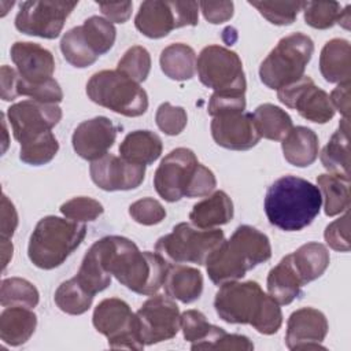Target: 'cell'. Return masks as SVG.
<instances>
[{"mask_svg": "<svg viewBox=\"0 0 351 351\" xmlns=\"http://www.w3.org/2000/svg\"><path fill=\"white\" fill-rule=\"evenodd\" d=\"M90 250L128 289L152 296L162 288L170 263L156 251H140L130 239L122 236H106L95 241Z\"/></svg>", "mask_w": 351, "mask_h": 351, "instance_id": "6da1fadb", "label": "cell"}, {"mask_svg": "<svg viewBox=\"0 0 351 351\" xmlns=\"http://www.w3.org/2000/svg\"><path fill=\"white\" fill-rule=\"evenodd\" d=\"M214 307L228 324H250L262 335H274L282 324L280 304L256 281H228L215 293Z\"/></svg>", "mask_w": 351, "mask_h": 351, "instance_id": "7a4b0ae2", "label": "cell"}, {"mask_svg": "<svg viewBox=\"0 0 351 351\" xmlns=\"http://www.w3.org/2000/svg\"><path fill=\"white\" fill-rule=\"evenodd\" d=\"M321 204L318 186L296 176L276 180L265 196L269 222L285 232H298L308 226L319 214Z\"/></svg>", "mask_w": 351, "mask_h": 351, "instance_id": "3957f363", "label": "cell"}, {"mask_svg": "<svg viewBox=\"0 0 351 351\" xmlns=\"http://www.w3.org/2000/svg\"><path fill=\"white\" fill-rule=\"evenodd\" d=\"M270 256L269 237L250 225H240L229 240H223L211 252L206 269L210 280L221 285L243 278L248 270L269 261Z\"/></svg>", "mask_w": 351, "mask_h": 351, "instance_id": "277c9868", "label": "cell"}, {"mask_svg": "<svg viewBox=\"0 0 351 351\" xmlns=\"http://www.w3.org/2000/svg\"><path fill=\"white\" fill-rule=\"evenodd\" d=\"M86 226L82 222L55 215L41 218L30 234L27 256L38 269L60 266L82 243Z\"/></svg>", "mask_w": 351, "mask_h": 351, "instance_id": "5b68a950", "label": "cell"}, {"mask_svg": "<svg viewBox=\"0 0 351 351\" xmlns=\"http://www.w3.org/2000/svg\"><path fill=\"white\" fill-rule=\"evenodd\" d=\"M314 53L313 40L300 33L282 37L259 66L261 81L270 89H281L304 75Z\"/></svg>", "mask_w": 351, "mask_h": 351, "instance_id": "8992f818", "label": "cell"}, {"mask_svg": "<svg viewBox=\"0 0 351 351\" xmlns=\"http://www.w3.org/2000/svg\"><path fill=\"white\" fill-rule=\"evenodd\" d=\"M88 97L117 114L140 117L148 108L147 92L118 70H101L86 82Z\"/></svg>", "mask_w": 351, "mask_h": 351, "instance_id": "52a82bcc", "label": "cell"}, {"mask_svg": "<svg viewBox=\"0 0 351 351\" xmlns=\"http://www.w3.org/2000/svg\"><path fill=\"white\" fill-rule=\"evenodd\" d=\"M225 240L221 229H200L195 225L181 222L173 232L158 239L155 251L169 263L206 265L211 252Z\"/></svg>", "mask_w": 351, "mask_h": 351, "instance_id": "ba28073f", "label": "cell"}, {"mask_svg": "<svg viewBox=\"0 0 351 351\" xmlns=\"http://www.w3.org/2000/svg\"><path fill=\"white\" fill-rule=\"evenodd\" d=\"M197 22V1H143L134 18L136 29L148 38H162L174 29L196 26Z\"/></svg>", "mask_w": 351, "mask_h": 351, "instance_id": "9c48e42d", "label": "cell"}, {"mask_svg": "<svg viewBox=\"0 0 351 351\" xmlns=\"http://www.w3.org/2000/svg\"><path fill=\"white\" fill-rule=\"evenodd\" d=\"M92 324L99 333L107 337L110 348L137 351L144 348L138 333L137 317L130 306L119 298L101 300L95 307Z\"/></svg>", "mask_w": 351, "mask_h": 351, "instance_id": "30bf717a", "label": "cell"}, {"mask_svg": "<svg viewBox=\"0 0 351 351\" xmlns=\"http://www.w3.org/2000/svg\"><path fill=\"white\" fill-rule=\"evenodd\" d=\"M200 82L214 92L245 93L247 81L240 56L222 45L204 47L196 62Z\"/></svg>", "mask_w": 351, "mask_h": 351, "instance_id": "8fae6325", "label": "cell"}, {"mask_svg": "<svg viewBox=\"0 0 351 351\" xmlns=\"http://www.w3.org/2000/svg\"><path fill=\"white\" fill-rule=\"evenodd\" d=\"M77 4L78 1L64 0L25 1L15 16V27L27 36L48 40L56 38Z\"/></svg>", "mask_w": 351, "mask_h": 351, "instance_id": "7c38bea8", "label": "cell"}, {"mask_svg": "<svg viewBox=\"0 0 351 351\" xmlns=\"http://www.w3.org/2000/svg\"><path fill=\"white\" fill-rule=\"evenodd\" d=\"M140 339L144 346H152L173 339L180 325V310L167 295H152L136 313Z\"/></svg>", "mask_w": 351, "mask_h": 351, "instance_id": "4fadbf2b", "label": "cell"}, {"mask_svg": "<svg viewBox=\"0 0 351 351\" xmlns=\"http://www.w3.org/2000/svg\"><path fill=\"white\" fill-rule=\"evenodd\" d=\"M197 165L199 160L192 149L180 147L170 151L154 174V186L158 195L170 203L182 199Z\"/></svg>", "mask_w": 351, "mask_h": 351, "instance_id": "5bb4252c", "label": "cell"}, {"mask_svg": "<svg viewBox=\"0 0 351 351\" xmlns=\"http://www.w3.org/2000/svg\"><path fill=\"white\" fill-rule=\"evenodd\" d=\"M277 97L284 106L296 110L307 121L326 123L335 117L329 95L318 88L308 75L278 89Z\"/></svg>", "mask_w": 351, "mask_h": 351, "instance_id": "9a60e30c", "label": "cell"}, {"mask_svg": "<svg viewBox=\"0 0 351 351\" xmlns=\"http://www.w3.org/2000/svg\"><path fill=\"white\" fill-rule=\"evenodd\" d=\"M7 117L15 140L22 144L56 126L62 119V108L58 104L29 99L12 104L7 110Z\"/></svg>", "mask_w": 351, "mask_h": 351, "instance_id": "2e32d148", "label": "cell"}, {"mask_svg": "<svg viewBox=\"0 0 351 351\" xmlns=\"http://www.w3.org/2000/svg\"><path fill=\"white\" fill-rule=\"evenodd\" d=\"M92 181L103 191H130L140 186L145 177V166L106 154L93 160L89 167Z\"/></svg>", "mask_w": 351, "mask_h": 351, "instance_id": "e0dca14e", "label": "cell"}, {"mask_svg": "<svg viewBox=\"0 0 351 351\" xmlns=\"http://www.w3.org/2000/svg\"><path fill=\"white\" fill-rule=\"evenodd\" d=\"M328 329V319L322 311L302 307L288 318L285 344L289 350H325L321 343L325 340Z\"/></svg>", "mask_w": 351, "mask_h": 351, "instance_id": "ac0fdd59", "label": "cell"}, {"mask_svg": "<svg viewBox=\"0 0 351 351\" xmlns=\"http://www.w3.org/2000/svg\"><path fill=\"white\" fill-rule=\"evenodd\" d=\"M211 136L219 147L232 151H247L261 140L252 114L250 112H232L214 117L211 121Z\"/></svg>", "mask_w": 351, "mask_h": 351, "instance_id": "d6986e66", "label": "cell"}, {"mask_svg": "<svg viewBox=\"0 0 351 351\" xmlns=\"http://www.w3.org/2000/svg\"><path fill=\"white\" fill-rule=\"evenodd\" d=\"M117 126L107 117H95L81 122L71 137L73 148L85 160H96L107 154L117 138Z\"/></svg>", "mask_w": 351, "mask_h": 351, "instance_id": "ffe728a7", "label": "cell"}, {"mask_svg": "<svg viewBox=\"0 0 351 351\" xmlns=\"http://www.w3.org/2000/svg\"><path fill=\"white\" fill-rule=\"evenodd\" d=\"M10 53L22 80L30 84H43L52 78L55 71L53 55L40 44L16 41Z\"/></svg>", "mask_w": 351, "mask_h": 351, "instance_id": "44dd1931", "label": "cell"}, {"mask_svg": "<svg viewBox=\"0 0 351 351\" xmlns=\"http://www.w3.org/2000/svg\"><path fill=\"white\" fill-rule=\"evenodd\" d=\"M162 287L169 298L182 303H192L203 292V276L195 267L182 263H170Z\"/></svg>", "mask_w": 351, "mask_h": 351, "instance_id": "7402d4cb", "label": "cell"}, {"mask_svg": "<svg viewBox=\"0 0 351 351\" xmlns=\"http://www.w3.org/2000/svg\"><path fill=\"white\" fill-rule=\"evenodd\" d=\"M285 160L296 167H307L318 158V136L306 126H293L281 140Z\"/></svg>", "mask_w": 351, "mask_h": 351, "instance_id": "603a6c76", "label": "cell"}, {"mask_svg": "<svg viewBox=\"0 0 351 351\" xmlns=\"http://www.w3.org/2000/svg\"><path fill=\"white\" fill-rule=\"evenodd\" d=\"M267 292L278 304H289L302 295L303 281L293 267L291 254L285 255L267 274Z\"/></svg>", "mask_w": 351, "mask_h": 351, "instance_id": "cb8c5ba5", "label": "cell"}, {"mask_svg": "<svg viewBox=\"0 0 351 351\" xmlns=\"http://www.w3.org/2000/svg\"><path fill=\"white\" fill-rule=\"evenodd\" d=\"M233 218L232 199L223 191H215L204 200L197 202L189 213L192 225L200 229H214Z\"/></svg>", "mask_w": 351, "mask_h": 351, "instance_id": "d4e9b609", "label": "cell"}, {"mask_svg": "<svg viewBox=\"0 0 351 351\" xmlns=\"http://www.w3.org/2000/svg\"><path fill=\"white\" fill-rule=\"evenodd\" d=\"M37 315L32 308L8 306L0 314V339L3 343L16 347L26 343L34 333Z\"/></svg>", "mask_w": 351, "mask_h": 351, "instance_id": "484cf974", "label": "cell"}, {"mask_svg": "<svg viewBox=\"0 0 351 351\" xmlns=\"http://www.w3.org/2000/svg\"><path fill=\"white\" fill-rule=\"evenodd\" d=\"M350 43L344 38L329 40L319 55V71L332 84L347 82L351 78Z\"/></svg>", "mask_w": 351, "mask_h": 351, "instance_id": "4316f807", "label": "cell"}, {"mask_svg": "<svg viewBox=\"0 0 351 351\" xmlns=\"http://www.w3.org/2000/svg\"><path fill=\"white\" fill-rule=\"evenodd\" d=\"M160 137L151 130H134L125 136L119 145L121 158L137 165H151L162 154Z\"/></svg>", "mask_w": 351, "mask_h": 351, "instance_id": "83f0119b", "label": "cell"}, {"mask_svg": "<svg viewBox=\"0 0 351 351\" xmlns=\"http://www.w3.org/2000/svg\"><path fill=\"white\" fill-rule=\"evenodd\" d=\"M291 259L303 284L321 277L330 262L328 248L317 241H310L300 245L295 252L291 254Z\"/></svg>", "mask_w": 351, "mask_h": 351, "instance_id": "f1b7e54d", "label": "cell"}, {"mask_svg": "<svg viewBox=\"0 0 351 351\" xmlns=\"http://www.w3.org/2000/svg\"><path fill=\"white\" fill-rule=\"evenodd\" d=\"M350 123L343 118L339 123V129L332 134L328 144L321 151V163L326 170L333 174H340L350 178Z\"/></svg>", "mask_w": 351, "mask_h": 351, "instance_id": "f546056e", "label": "cell"}, {"mask_svg": "<svg viewBox=\"0 0 351 351\" xmlns=\"http://www.w3.org/2000/svg\"><path fill=\"white\" fill-rule=\"evenodd\" d=\"M196 62L195 51L182 43L167 45L159 58L162 71L174 81L191 80L196 73Z\"/></svg>", "mask_w": 351, "mask_h": 351, "instance_id": "4dcf8cb0", "label": "cell"}, {"mask_svg": "<svg viewBox=\"0 0 351 351\" xmlns=\"http://www.w3.org/2000/svg\"><path fill=\"white\" fill-rule=\"evenodd\" d=\"M317 185L324 200V211L335 217L350 207V178L340 174L325 173L317 177Z\"/></svg>", "mask_w": 351, "mask_h": 351, "instance_id": "1f68e13d", "label": "cell"}, {"mask_svg": "<svg viewBox=\"0 0 351 351\" xmlns=\"http://www.w3.org/2000/svg\"><path fill=\"white\" fill-rule=\"evenodd\" d=\"M252 118L259 136L267 140H282L293 128L288 112L271 103L258 106L252 112Z\"/></svg>", "mask_w": 351, "mask_h": 351, "instance_id": "d6a6232c", "label": "cell"}, {"mask_svg": "<svg viewBox=\"0 0 351 351\" xmlns=\"http://www.w3.org/2000/svg\"><path fill=\"white\" fill-rule=\"evenodd\" d=\"M180 325L184 339L191 344V350H206V347L215 339L222 328L211 325L206 315L199 310H186L181 314Z\"/></svg>", "mask_w": 351, "mask_h": 351, "instance_id": "836d02e7", "label": "cell"}, {"mask_svg": "<svg viewBox=\"0 0 351 351\" xmlns=\"http://www.w3.org/2000/svg\"><path fill=\"white\" fill-rule=\"evenodd\" d=\"M60 51L64 59L77 69H85L99 59V55L86 41L82 26H75L63 34Z\"/></svg>", "mask_w": 351, "mask_h": 351, "instance_id": "e575fe53", "label": "cell"}, {"mask_svg": "<svg viewBox=\"0 0 351 351\" xmlns=\"http://www.w3.org/2000/svg\"><path fill=\"white\" fill-rule=\"evenodd\" d=\"M93 295H90L75 277L63 281L55 291L53 300L56 306L66 314L80 315L89 310L93 302Z\"/></svg>", "mask_w": 351, "mask_h": 351, "instance_id": "d590c367", "label": "cell"}, {"mask_svg": "<svg viewBox=\"0 0 351 351\" xmlns=\"http://www.w3.org/2000/svg\"><path fill=\"white\" fill-rule=\"evenodd\" d=\"M38 300L40 293L30 281L21 277H10L1 281L0 303L3 307L22 306L33 308L38 304Z\"/></svg>", "mask_w": 351, "mask_h": 351, "instance_id": "8d00e7d4", "label": "cell"}, {"mask_svg": "<svg viewBox=\"0 0 351 351\" xmlns=\"http://www.w3.org/2000/svg\"><path fill=\"white\" fill-rule=\"evenodd\" d=\"M59 151V143L53 133L45 132L21 144L19 159L32 166H41L51 162Z\"/></svg>", "mask_w": 351, "mask_h": 351, "instance_id": "74e56055", "label": "cell"}, {"mask_svg": "<svg viewBox=\"0 0 351 351\" xmlns=\"http://www.w3.org/2000/svg\"><path fill=\"white\" fill-rule=\"evenodd\" d=\"M74 277L93 296L104 291L111 284V274L101 266L100 261L90 248L85 254Z\"/></svg>", "mask_w": 351, "mask_h": 351, "instance_id": "f35d334b", "label": "cell"}, {"mask_svg": "<svg viewBox=\"0 0 351 351\" xmlns=\"http://www.w3.org/2000/svg\"><path fill=\"white\" fill-rule=\"evenodd\" d=\"M81 26L86 41L99 56L104 55L112 48L117 37V30L110 21L93 15L88 18Z\"/></svg>", "mask_w": 351, "mask_h": 351, "instance_id": "ab89813d", "label": "cell"}, {"mask_svg": "<svg viewBox=\"0 0 351 351\" xmlns=\"http://www.w3.org/2000/svg\"><path fill=\"white\" fill-rule=\"evenodd\" d=\"M270 23L285 26L295 22L299 11H303L304 1H248Z\"/></svg>", "mask_w": 351, "mask_h": 351, "instance_id": "60d3db41", "label": "cell"}, {"mask_svg": "<svg viewBox=\"0 0 351 351\" xmlns=\"http://www.w3.org/2000/svg\"><path fill=\"white\" fill-rule=\"evenodd\" d=\"M341 5L337 1H304V22L314 29H329L341 16Z\"/></svg>", "mask_w": 351, "mask_h": 351, "instance_id": "b9f144b4", "label": "cell"}, {"mask_svg": "<svg viewBox=\"0 0 351 351\" xmlns=\"http://www.w3.org/2000/svg\"><path fill=\"white\" fill-rule=\"evenodd\" d=\"M117 70L137 84L145 81L151 70L149 52L141 45L130 47L119 59Z\"/></svg>", "mask_w": 351, "mask_h": 351, "instance_id": "7bdbcfd3", "label": "cell"}, {"mask_svg": "<svg viewBox=\"0 0 351 351\" xmlns=\"http://www.w3.org/2000/svg\"><path fill=\"white\" fill-rule=\"evenodd\" d=\"M15 93L16 96H29L33 100L48 104H58L63 100L62 88L55 78H51L43 84H30L22 80L18 74Z\"/></svg>", "mask_w": 351, "mask_h": 351, "instance_id": "ee69618b", "label": "cell"}, {"mask_svg": "<svg viewBox=\"0 0 351 351\" xmlns=\"http://www.w3.org/2000/svg\"><path fill=\"white\" fill-rule=\"evenodd\" d=\"M103 211L104 208L101 203L86 196L73 197L60 206V213L66 218L77 222L95 221L97 217L103 214Z\"/></svg>", "mask_w": 351, "mask_h": 351, "instance_id": "f6af8a7d", "label": "cell"}, {"mask_svg": "<svg viewBox=\"0 0 351 351\" xmlns=\"http://www.w3.org/2000/svg\"><path fill=\"white\" fill-rule=\"evenodd\" d=\"M155 121L158 128L167 136L180 134L188 122L185 108L180 106H173L169 101L162 103L155 114Z\"/></svg>", "mask_w": 351, "mask_h": 351, "instance_id": "bcb514c9", "label": "cell"}, {"mask_svg": "<svg viewBox=\"0 0 351 351\" xmlns=\"http://www.w3.org/2000/svg\"><path fill=\"white\" fill-rule=\"evenodd\" d=\"M129 215L141 225L151 226L160 223L166 217L165 207L152 197H143L129 206Z\"/></svg>", "mask_w": 351, "mask_h": 351, "instance_id": "7dc6e473", "label": "cell"}, {"mask_svg": "<svg viewBox=\"0 0 351 351\" xmlns=\"http://www.w3.org/2000/svg\"><path fill=\"white\" fill-rule=\"evenodd\" d=\"M245 93L239 92H214L208 101L207 112L214 118L223 114L244 112Z\"/></svg>", "mask_w": 351, "mask_h": 351, "instance_id": "c3c4849f", "label": "cell"}, {"mask_svg": "<svg viewBox=\"0 0 351 351\" xmlns=\"http://www.w3.org/2000/svg\"><path fill=\"white\" fill-rule=\"evenodd\" d=\"M348 219H350V214L347 210L343 217H340L339 219H335L325 228V232H324L325 241L335 251H340V252L350 251Z\"/></svg>", "mask_w": 351, "mask_h": 351, "instance_id": "681fc988", "label": "cell"}, {"mask_svg": "<svg viewBox=\"0 0 351 351\" xmlns=\"http://www.w3.org/2000/svg\"><path fill=\"white\" fill-rule=\"evenodd\" d=\"M217 186V180L214 173L203 166L197 165L196 171L189 182V186L186 189L185 197H202V196H208Z\"/></svg>", "mask_w": 351, "mask_h": 351, "instance_id": "f907efd6", "label": "cell"}, {"mask_svg": "<svg viewBox=\"0 0 351 351\" xmlns=\"http://www.w3.org/2000/svg\"><path fill=\"white\" fill-rule=\"evenodd\" d=\"M199 8L206 21L218 25L233 16L234 4L232 1H200Z\"/></svg>", "mask_w": 351, "mask_h": 351, "instance_id": "816d5d0a", "label": "cell"}, {"mask_svg": "<svg viewBox=\"0 0 351 351\" xmlns=\"http://www.w3.org/2000/svg\"><path fill=\"white\" fill-rule=\"evenodd\" d=\"M207 350H241V351H251V350H254V344L244 335L226 333L225 330H222L218 335V337L208 346Z\"/></svg>", "mask_w": 351, "mask_h": 351, "instance_id": "f5cc1de1", "label": "cell"}, {"mask_svg": "<svg viewBox=\"0 0 351 351\" xmlns=\"http://www.w3.org/2000/svg\"><path fill=\"white\" fill-rule=\"evenodd\" d=\"M99 8L101 14L111 23H125L132 14V1H121V3H99Z\"/></svg>", "mask_w": 351, "mask_h": 351, "instance_id": "db71d44e", "label": "cell"}, {"mask_svg": "<svg viewBox=\"0 0 351 351\" xmlns=\"http://www.w3.org/2000/svg\"><path fill=\"white\" fill-rule=\"evenodd\" d=\"M18 226V214L12 202L3 195L1 196V237L11 239Z\"/></svg>", "mask_w": 351, "mask_h": 351, "instance_id": "11a10c76", "label": "cell"}, {"mask_svg": "<svg viewBox=\"0 0 351 351\" xmlns=\"http://www.w3.org/2000/svg\"><path fill=\"white\" fill-rule=\"evenodd\" d=\"M350 81L339 84L329 96L335 111L337 110L346 119L350 117Z\"/></svg>", "mask_w": 351, "mask_h": 351, "instance_id": "9f6ffc18", "label": "cell"}, {"mask_svg": "<svg viewBox=\"0 0 351 351\" xmlns=\"http://www.w3.org/2000/svg\"><path fill=\"white\" fill-rule=\"evenodd\" d=\"M18 71L12 67L3 64L0 69V80H1V99L4 101H11L16 99L15 93V85H16Z\"/></svg>", "mask_w": 351, "mask_h": 351, "instance_id": "6f0895ef", "label": "cell"}, {"mask_svg": "<svg viewBox=\"0 0 351 351\" xmlns=\"http://www.w3.org/2000/svg\"><path fill=\"white\" fill-rule=\"evenodd\" d=\"M12 251H14V247H12V243L10 241V239H3V237H1V262H3V270L7 267L8 262L11 261V258H12Z\"/></svg>", "mask_w": 351, "mask_h": 351, "instance_id": "680465c9", "label": "cell"}, {"mask_svg": "<svg viewBox=\"0 0 351 351\" xmlns=\"http://www.w3.org/2000/svg\"><path fill=\"white\" fill-rule=\"evenodd\" d=\"M350 8H351V5H347L344 10H343V12H341V16H340V19H339V25H341L344 29H350Z\"/></svg>", "mask_w": 351, "mask_h": 351, "instance_id": "91938a15", "label": "cell"}]
</instances>
